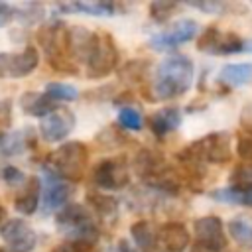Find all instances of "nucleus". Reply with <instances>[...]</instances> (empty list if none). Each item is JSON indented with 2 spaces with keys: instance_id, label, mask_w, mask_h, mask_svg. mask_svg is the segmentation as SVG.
<instances>
[{
  "instance_id": "obj_3",
  "label": "nucleus",
  "mask_w": 252,
  "mask_h": 252,
  "mask_svg": "<svg viewBox=\"0 0 252 252\" xmlns=\"http://www.w3.org/2000/svg\"><path fill=\"white\" fill-rule=\"evenodd\" d=\"M89 163V150L83 142H65L59 146L51 156L49 163L45 165L53 175L65 181H79L83 179Z\"/></svg>"
},
{
  "instance_id": "obj_12",
  "label": "nucleus",
  "mask_w": 252,
  "mask_h": 252,
  "mask_svg": "<svg viewBox=\"0 0 252 252\" xmlns=\"http://www.w3.org/2000/svg\"><path fill=\"white\" fill-rule=\"evenodd\" d=\"M75 114L69 108H57L39 122V134L45 142H61L75 128Z\"/></svg>"
},
{
  "instance_id": "obj_14",
  "label": "nucleus",
  "mask_w": 252,
  "mask_h": 252,
  "mask_svg": "<svg viewBox=\"0 0 252 252\" xmlns=\"http://www.w3.org/2000/svg\"><path fill=\"white\" fill-rule=\"evenodd\" d=\"M158 242L163 252H185L191 242V234L181 222H165L158 228Z\"/></svg>"
},
{
  "instance_id": "obj_2",
  "label": "nucleus",
  "mask_w": 252,
  "mask_h": 252,
  "mask_svg": "<svg viewBox=\"0 0 252 252\" xmlns=\"http://www.w3.org/2000/svg\"><path fill=\"white\" fill-rule=\"evenodd\" d=\"M55 224L69 240L75 242H85L94 246L100 236L98 224L94 222L89 209L81 203H67L63 209H59L55 215Z\"/></svg>"
},
{
  "instance_id": "obj_30",
  "label": "nucleus",
  "mask_w": 252,
  "mask_h": 252,
  "mask_svg": "<svg viewBox=\"0 0 252 252\" xmlns=\"http://www.w3.org/2000/svg\"><path fill=\"white\" fill-rule=\"evenodd\" d=\"M236 154L238 158L244 159V163H252V136H244V134L238 136Z\"/></svg>"
},
{
  "instance_id": "obj_21",
  "label": "nucleus",
  "mask_w": 252,
  "mask_h": 252,
  "mask_svg": "<svg viewBox=\"0 0 252 252\" xmlns=\"http://www.w3.org/2000/svg\"><path fill=\"white\" fill-rule=\"evenodd\" d=\"M217 79H219V83L228 85V87L246 85L252 79V63H230V65H224L219 71Z\"/></svg>"
},
{
  "instance_id": "obj_25",
  "label": "nucleus",
  "mask_w": 252,
  "mask_h": 252,
  "mask_svg": "<svg viewBox=\"0 0 252 252\" xmlns=\"http://www.w3.org/2000/svg\"><path fill=\"white\" fill-rule=\"evenodd\" d=\"M45 94L51 100H77L79 98V89L69 85V83H61V81H51L45 85Z\"/></svg>"
},
{
  "instance_id": "obj_34",
  "label": "nucleus",
  "mask_w": 252,
  "mask_h": 252,
  "mask_svg": "<svg viewBox=\"0 0 252 252\" xmlns=\"http://www.w3.org/2000/svg\"><path fill=\"white\" fill-rule=\"evenodd\" d=\"M2 179H4L6 183L18 185V183H24V181H26V175H24L18 167H14V165H6V167L2 169Z\"/></svg>"
},
{
  "instance_id": "obj_13",
  "label": "nucleus",
  "mask_w": 252,
  "mask_h": 252,
  "mask_svg": "<svg viewBox=\"0 0 252 252\" xmlns=\"http://www.w3.org/2000/svg\"><path fill=\"white\" fill-rule=\"evenodd\" d=\"M43 175H45V191H43V203H41V211L43 213H53L63 209L69 203V197L73 193L71 185L63 179H59L57 175H53L47 167H43Z\"/></svg>"
},
{
  "instance_id": "obj_20",
  "label": "nucleus",
  "mask_w": 252,
  "mask_h": 252,
  "mask_svg": "<svg viewBox=\"0 0 252 252\" xmlns=\"http://www.w3.org/2000/svg\"><path fill=\"white\" fill-rule=\"evenodd\" d=\"M32 136V130L26 128V130H16V132H6L4 136H0V152L4 156H18V154H24L32 144L33 140L30 138Z\"/></svg>"
},
{
  "instance_id": "obj_36",
  "label": "nucleus",
  "mask_w": 252,
  "mask_h": 252,
  "mask_svg": "<svg viewBox=\"0 0 252 252\" xmlns=\"http://www.w3.org/2000/svg\"><path fill=\"white\" fill-rule=\"evenodd\" d=\"M242 128H244L246 136H252V118L246 114H242Z\"/></svg>"
},
{
  "instance_id": "obj_5",
  "label": "nucleus",
  "mask_w": 252,
  "mask_h": 252,
  "mask_svg": "<svg viewBox=\"0 0 252 252\" xmlns=\"http://www.w3.org/2000/svg\"><path fill=\"white\" fill-rule=\"evenodd\" d=\"M87 75L93 79L108 77L118 67V47L110 33H96L93 49L87 57Z\"/></svg>"
},
{
  "instance_id": "obj_32",
  "label": "nucleus",
  "mask_w": 252,
  "mask_h": 252,
  "mask_svg": "<svg viewBox=\"0 0 252 252\" xmlns=\"http://www.w3.org/2000/svg\"><path fill=\"white\" fill-rule=\"evenodd\" d=\"M187 6H193V8H199V10H205V12H211V14H220L224 12L228 6L222 4V2H217V0H203V2H187Z\"/></svg>"
},
{
  "instance_id": "obj_10",
  "label": "nucleus",
  "mask_w": 252,
  "mask_h": 252,
  "mask_svg": "<svg viewBox=\"0 0 252 252\" xmlns=\"http://www.w3.org/2000/svg\"><path fill=\"white\" fill-rule=\"evenodd\" d=\"M197 35V22L183 18L171 24L165 32H159L150 37V47L156 51H165V49H175L181 43L191 41Z\"/></svg>"
},
{
  "instance_id": "obj_31",
  "label": "nucleus",
  "mask_w": 252,
  "mask_h": 252,
  "mask_svg": "<svg viewBox=\"0 0 252 252\" xmlns=\"http://www.w3.org/2000/svg\"><path fill=\"white\" fill-rule=\"evenodd\" d=\"M53 252H94L91 244L85 242H75V240H65L59 246L53 248Z\"/></svg>"
},
{
  "instance_id": "obj_22",
  "label": "nucleus",
  "mask_w": 252,
  "mask_h": 252,
  "mask_svg": "<svg viewBox=\"0 0 252 252\" xmlns=\"http://www.w3.org/2000/svg\"><path fill=\"white\" fill-rule=\"evenodd\" d=\"M228 236L242 248L252 250V217L238 215L228 220Z\"/></svg>"
},
{
  "instance_id": "obj_17",
  "label": "nucleus",
  "mask_w": 252,
  "mask_h": 252,
  "mask_svg": "<svg viewBox=\"0 0 252 252\" xmlns=\"http://www.w3.org/2000/svg\"><path fill=\"white\" fill-rule=\"evenodd\" d=\"M20 104H22V110L26 114L35 116V118H45L47 114L57 110L55 100H51L45 93H33V91L24 93L20 98Z\"/></svg>"
},
{
  "instance_id": "obj_6",
  "label": "nucleus",
  "mask_w": 252,
  "mask_h": 252,
  "mask_svg": "<svg viewBox=\"0 0 252 252\" xmlns=\"http://www.w3.org/2000/svg\"><path fill=\"white\" fill-rule=\"evenodd\" d=\"M197 49L211 55H232L244 49V39L234 32H220L217 26H209L201 32Z\"/></svg>"
},
{
  "instance_id": "obj_16",
  "label": "nucleus",
  "mask_w": 252,
  "mask_h": 252,
  "mask_svg": "<svg viewBox=\"0 0 252 252\" xmlns=\"http://www.w3.org/2000/svg\"><path fill=\"white\" fill-rule=\"evenodd\" d=\"M130 234L134 244L142 252H161L159 242H158V228L150 220H138L130 226Z\"/></svg>"
},
{
  "instance_id": "obj_24",
  "label": "nucleus",
  "mask_w": 252,
  "mask_h": 252,
  "mask_svg": "<svg viewBox=\"0 0 252 252\" xmlns=\"http://www.w3.org/2000/svg\"><path fill=\"white\" fill-rule=\"evenodd\" d=\"M87 201L102 219H110L118 211V201L110 195H104V193H89Z\"/></svg>"
},
{
  "instance_id": "obj_27",
  "label": "nucleus",
  "mask_w": 252,
  "mask_h": 252,
  "mask_svg": "<svg viewBox=\"0 0 252 252\" xmlns=\"http://www.w3.org/2000/svg\"><path fill=\"white\" fill-rule=\"evenodd\" d=\"M177 8H179V4H175V2L156 0V2L150 4V16H152L156 22H165Z\"/></svg>"
},
{
  "instance_id": "obj_40",
  "label": "nucleus",
  "mask_w": 252,
  "mask_h": 252,
  "mask_svg": "<svg viewBox=\"0 0 252 252\" xmlns=\"http://www.w3.org/2000/svg\"><path fill=\"white\" fill-rule=\"evenodd\" d=\"M0 252H12V250H8V248H0Z\"/></svg>"
},
{
  "instance_id": "obj_38",
  "label": "nucleus",
  "mask_w": 252,
  "mask_h": 252,
  "mask_svg": "<svg viewBox=\"0 0 252 252\" xmlns=\"http://www.w3.org/2000/svg\"><path fill=\"white\" fill-rule=\"evenodd\" d=\"M242 51L252 53V39H246V41H244V49H242Z\"/></svg>"
},
{
  "instance_id": "obj_7",
  "label": "nucleus",
  "mask_w": 252,
  "mask_h": 252,
  "mask_svg": "<svg viewBox=\"0 0 252 252\" xmlns=\"http://www.w3.org/2000/svg\"><path fill=\"white\" fill-rule=\"evenodd\" d=\"M197 246L203 248L205 252H222L226 248V234H224V224L219 217L207 215L195 220L193 224Z\"/></svg>"
},
{
  "instance_id": "obj_33",
  "label": "nucleus",
  "mask_w": 252,
  "mask_h": 252,
  "mask_svg": "<svg viewBox=\"0 0 252 252\" xmlns=\"http://www.w3.org/2000/svg\"><path fill=\"white\" fill-rule=\"evenodd\" d=\"M10 122H12V102L10 100H0V136L6 134Z\"/></svg>"
},
{
  "instance_id": "obj_9",
  "label": "nucleus",
  "mask_w": 252,
  "mask_h": 252,
  "mask_svg": "<svg viewBox=\"0 0 252 252\" xmlns=\"http://www.w3.org/2000/svg\"><path fill=\"white\" fill-rule=\"evenodd\" d=\"M0 236L12 252H32L37 244L35 230L24 219H6L0 224Z\"/></svg>"
},
{
  "instance_id": "obj_26",
  "label": "nucleus",
  "mask_w": 252,
  "mask_h": 252,
  "mask_svg": "<svg viewBox=\"0 0 252 252\" xmlns=\"http://www.w3.org/2000/svg\"><path fill=\"white\" fill-rule=\"evenodd\" d=\"M118 124L124 130L138 132L144 126V118H142V114H140L138 108H134V106H120L118 108Z\"/></svg>"
},
{
  "instance_id": "obj_1",
  "label": "nucleus",
  "mask_w": 252,
  "mask_h": 252,
  "mask_svg": "<svg viewBox=\"0 0 252 252\" xmlns=\"http://www.w3.org/2000/svg\"><path fill=\"white\" fill-rule=\"evenodd\" d=\"M193 77H195V67L187 55L183 53L169 55L156 69L152 81V94H156L154 96L156 100L181 96L191 89Z\"/></svg>"
},
{
  "instance_id": "obj_11",
  "label": "nucleus",
  "mask_w": 252,
  "mask_h": 252,
  "mask_svg": "<svg viewBox=\"0 0 252 252\" xmlns=\"http://www.w3.org/2000/svg\"><path fill=\"white\" fill-rule=\"evenodd\" d=\"M39 63V53L35 47L28 45L16 53H2L0 55V77L20 79L30 75Z\"/></svg>"
},
{
  "instance_id": "obj_39",
  "label": "nucleus",
  "mask_w": 252,
  "mask_h": 252,
  "mask_svg": "<svg viewBox=\"0 0 252 252\" xmlns=\"http://www.w3.org/2000/svg\"><path fill=\"white\" fill-rule=\"evenodd\" d=\"M191 252H205V250H203V248H199V246H195V248H193Z\"/></svg>"
},
{
  "instance_id": "obj_28",
  "label": "nucleus",
  "mask_w": 252,
  "mask_h": 252,
  "mask_svg": "<svg viewBox=\"0 0 252 252\" xmlns=\"http://www.w3.org/2000/svg\"><path fill=\"white\" fill-rule=\"evenodd\" d=\"M146 61H128L122 69H120V75H122V79L124 81H130V83H134V81H140L142 77H144V73H146Z\"/></svg>"
},
{
  "instance_id": "obj_19",
  "label": "nucleus",
  "mask_w": 252,
  "mask_h": 252,
  "mask_svg": "<svg viewBox=\"0 0 252 252\" xmlns=\"http://www.w3.org/2000/svg\"><path fill=\"white\" fill-rule=\"evenodd\" d=\"M116 4L112 2H69V4H59L55 8V12L61 14H73V12H81V14H89V16H114L116 14Z\"/></svg>"
},
{
  "instance_id": "obj_4",
  "label": "nucleus",
  "mask_w": 252,
  "mask_h": 252,
  "mask_svg": "<svg viewBox=\"0 0 252 252\" xmlns=\"http://www.w3.org/2000/svg\"><path fill=\"white\" fill-rule=\"evenodd\" d=\"M37 41L43 49V53L49 59V65L57 71L63 73H75L77 67L73 65L71 57H69V47H67V28L59 22L49 24L45 28L39 30L37 33Z\"/></svg>"
},
{
  "instance_id": "obj_23",
  "label": "nucleus",
  "mask_w": 252,
  "mask_h": 252,
  "mask_svg": "<svg viewBox=\"0 0 252 252\" xmlns=\"http://www.w3.org/2000/svg\"><path fill=\"white\" fill-rule=\"evenodd\" d=\"M215 199L226 201V203H240L246 207H252V183L246 187H224L213 193Z\"/></svg>"
},
{
  "instance_id": "obj_8",
  "label": "nucleus",
  "mask_w": 252,
  "mask_h": 252,
  "mask_svg": "<svg viewBox=\"0 0 252 252\" xmlns=\"http://www.w3.org/2000/svg\"><path fill=\"white\" fill-rule=\"evenodd\" d=\"M93 181L100 189H122L130 181V169L126 159L108 158L96 163L93 169Z\"/></svg>"
},
{
  "instance_id": "obj_18",
  "label": "nucleus",
  "mask_w": 252,
  "mask_h": 252,
  "mask_svg": "<svg viewBox=\"0 0 252 252\" xmlns=\"http://www.w3.org/2000/svg\"><path fill=\"white\" fill-rule=\"evenodd\" d=\"M148 124H150V130H152L156 136H165V134L173 132V130L181 124V110L175 108V106L156 110V112L148 118Z\"/></svg>"
},
{
  "instance_id": "obj_37",
  "label": "nucleus",
  "mask_w": 252,
  "mask_h": 252,
  "mask_svg": "<svg viewBox=\"0 0 252 252\" xmlns=\"http://www.w3.org/2000/svg\"><path fill=\"white\" fill-rule=\"evenodd\" d=\"M116 252H136V250L130 246V242H128V240H120V242H118V246H116Z\"/></svg>"
},
{
  "instance_id": "obj_15",
  "label": "nucleus",
  "mask_w": 252,
  "mask_h": 252,
  "mask_svg": "<svg viewBox=\"0 0 252 252\" xmlns=\"http://www.w3.org/2000/svg\"><path fill=\"white\" fill-rule=\"evenodd\" d=\"M39 191H41L39 177H28L24 181V187L14 199V209L22 215H33L39 207Z\"/></svg>"
},
{
  "instance_id": "obj_29",
  "label": "nucleus",
  "mask_w": 252,
  "mask_h": 252,
  "mask_svg": "<svg viewBox=\"0 0 252 252\" xmlns=\"http://www.w3.org/2000/svg\"><path fill=\"white\" fill-rule=\"evenodd\" d=\"M252 183V163H242L234 167L230 175V187H246Z\"/></svg>"
},
{
  "instance_id": "obj_35",
  "label": "nucleus",
  "mask_w": 252,
  "mask_h": 252,
  "mask_svg": "<svg viewBox=\"0 0 252 252\" xmlns=\"http://www.w3.org/2000/svg\"><path fill=\"white\" fill-rule=\"evenodd\" d=\"M14 16H16L14 6H8V4H2L0 2V26H6Z\"/></svg>"
}]
</instances>
